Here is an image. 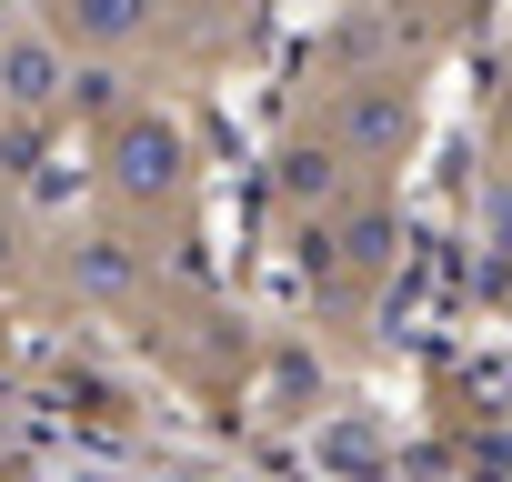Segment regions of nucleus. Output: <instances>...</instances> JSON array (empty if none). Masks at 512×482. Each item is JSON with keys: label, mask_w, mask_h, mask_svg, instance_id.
<instances>
[{"label": "nucleus", "mask_w": 512, "mask_h": 482, "mask_svg": "<svg viewBox=\"0 0 512 482\" xmlns=\"http://www.w3.org/2000/svg\"><path fill=\"white\" fill-rule=\"evenodd\" d=\"M81 41H121V31H141L151 21V0H71V11H61Z\"/></svg>", "instance_id": "obj_1"}]
</instances>
